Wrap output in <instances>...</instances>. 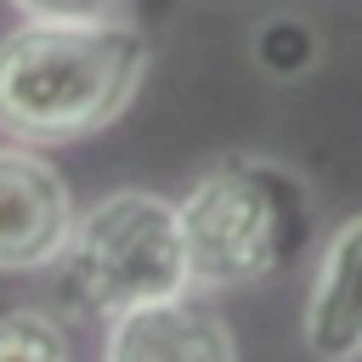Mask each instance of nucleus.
<instances>
[{"mask_svg": "<svg viewBox=\"0 0 362 362\" xmlns=\"http://www.w3.org/2000/svg\"><path fill=\"white\" fill-rule=\"evenodd\" d=\"M141 74L147 40L130 23L28 17L0 40V136L23 147L85 141L136 102Z\"/></svg>", "mask_w": 362, "mask_h": 362, "instance_id": "1", "label": "nucleus"}, {"mask_svg": "<svg viewBox=\"0 0 362 362\" xmlns=\"http://www.w3.org/2000/svg\"><path fill=\"white\" fill-rule=\"evenodd\" d=\"M11 6L45 23H90V17H113L119 0H11Z\"/></svg>", "mask_w": 362, "mask_h": 362, "instance_id": "8", "label": "nucleus"}, {"mask_svg": "<svg viewBox=\"0 0 362 362\" xmlns=\"http://www.w3.org/2000/svg\"><path fill=\"white\" fill-rule=\"evenodd\" d=\"M181 243L198 288H243L300 255L311 238V192L272 158H221L181 198Z\"/></svg>", "mask_w": 362, "mask_h": 362, "instance_id": "2", "label": "nucleus"}, {"mask_svg": "<svg viewBox=\"0 0 362 362\" xmlns=\"http://www.w3.org/2000/svg\"><path fill=\"white\" fill-rule=\"evenodd\" d=\"M57 272H62V300L79 317H124L136 305L192 288L181 215L153 192H113L90 204L74 221Z\"/></svg>", "mask_w": 362, "mask_h": 362, "instance_id": "3", "label": "nucleus"}, {"mask_svg": "<svg viewBox=\"0 0 362 362\" xmlns=\"http://www.w3.org/2000/svg\"><path fill=\"white\" fill-rule=\"evenodd\" d=\"M107 362H238L232 328L187 294L136 305L107 328Z\"/></svg>", "mask_w": 362, "mask_h": 362, "instance_id": "5", "label": "nucleus"}, {"mask_svg": "<svg viewBox=\"0 0 362 362\" xmlns=\"http://www.w3.org/2000/svg\"><path fill=\"white\" fill-rule=\"evenodd\" d=\"M305 345L317 362L362 356V215H351L322 249V266L305 300Z\"/></svg>", "mask_w": 362, "mask_h": 362, "instance_id": "6", "label": "nucleus"}, {"mask_svg": "<svg viewBox=\"0 0 362 362\" xmlns=\"http://www.w3.org/2000/svg\"><path fill=\"white\" fill-rule=\"evenodd\" d=\"M0 362H74V345L45 311H0Z\"/></svg>", "mask_w": 362, "mask_h": 362, "instance_id": "7", "label": "nucleus"}, {"mask_svg": "<svg viewBox=\"0 0 362 362\" xmlns=\"http://www.w3.org/2000/svg\"><path fill=\"white\" fill-rule=\"evenodd\" d=\"M74 198L51 158L11 141L0 147V272H45L68 249Z\"/></svg>", "mask_w": 362, "mask_h": 362, "instance_id": "4", "label": "nucleus"}]
</instances>
